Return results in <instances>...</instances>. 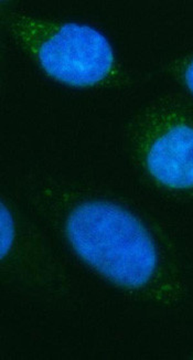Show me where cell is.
I'll return each mask as SVG.
<instances>
[{
  "mask_svg": "<svg viewBox=\"0 0 193 360\" xmlns=\"http://www.w3.org/2000/svg\"><path fill=\"white\" fill-rule=\"evenodd\" d=\"M67 233L77 255L119 285L139 288L156 270L157 255L149 234L121 207L84 203L69 216Z\"/></svg>",
  "mask_w": 193,
  "mask_h": 360,
  "instance_id": "cell-1",
  "label": "cell"
},
{
  "mask_svg": "<svg viewBox=\"0 0 193 360\" xmlns=\"http://www.w3.org/2000/svg\"><path fill=\"white\" fill-rule=\"evenodd\" d=\"M29 41L46 72L57 80L76 86L100 82L111 72V44L95 29L79 23L34 27Z\"/></svg>",
  "mask_w": 193,
  "mask_h": 360,
  "instance_id": "cell-2",
  "label": "cell"
},
{
  "mask_svg": "<svg viewBox=\"0 0 193 360\" xmlns=\"http://www.w3.org/2000/svg\"><path fill=\"white\" fill-rule=\"evenodd\" d=\"M147 168L158 183L173 189L193 187V127L175 125L154 139Z\"/></svg>",
  "mask_w": 193,
  "mask_h": 360,
  "instance_id": "cell-3",
  "label": "cell"
},
{
  "mask_svg": "<svg viewBox=\"0 0 193 360\" xmlns=\"http://www.w3.org/2000/svg\"><path fill=\"white\" fill-rule=\"evenodd\" d=\"M13 237H15V229H13V217L3 203L1 205V257H5L6 253L11 250Z\"/></svg>",
  "mask_w": 193,
  "mask_h": 360,
  "instance_id": "cell-4",
  "label": "cell"
},
{
  "mask_svg": "<svg viewBox=\"0 0 193 360\" xmlns=\"http://www.w3.org/2000/svg\"><path fill=\"white\" fill-rule=\"evenodd\" d=\"M185 80L189 90L193 93V60L189 62V65L185 68Z\"/></svg>",
  "mask_w": 193,
  "mask_h": 360,
  "instance_id": "cell-5",
  "label": "cell"
}]
</instances>
